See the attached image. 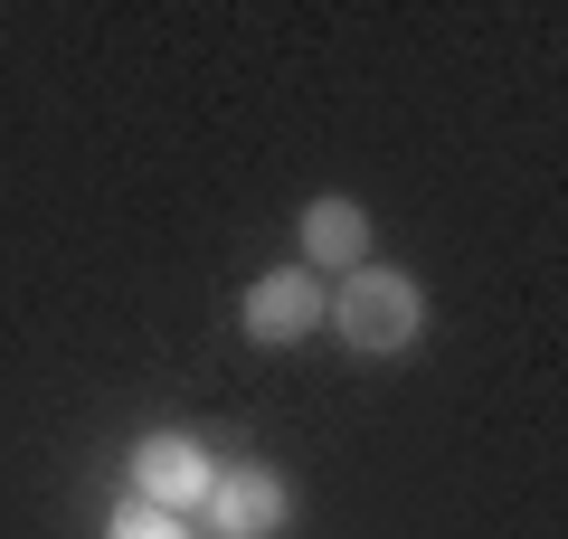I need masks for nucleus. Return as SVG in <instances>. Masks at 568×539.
Segmentation results:
<instances>
[{
	"label": "nucleus",
	"instance_id": "1",
	"mask_svg": "<svg viewBox=\"0 0 568 539\" xmlns=\"http://www.w3.org/2000/svg\"><path fill=\"white\" fill-rule=\"evenodd\" d=\"M332 332H342L361 359H398L407 340L426 332L417 275H398V265H351V275L332 284Z\"/></svg>",
	"mask_w": 568,
	"mask_h": 539
},
{
	"label": "nucleus",
	"instance_id": "2",
	"mask_svg": "<svg viewBox=\"0 0 568 539\" xmlns=\"http://www.w3.org/2000/svg\"><path fill=\"white\" fill-rule=\"evenodd\" d=\"M323 313H332V294H323V275L313 265H275V275H256L246 284V340H265V350H294V340H313L323 332Z\"/></svg>",
	"mask_w": 568,
	"mask_h": 539
},
{
	"label": "nucleus",
	"instance_id": "3",
	"mask_svg": "<svg viewBox=\"0 0 568 539\" xmlns=\"http://www.w3.org/2000/svg\"><path fill=\"white\" fill-rule=\"evenodd\" d=\"M123 474H133V501H152V511H200L209 482H219V464H209L200 436H142L133 455H123Z\"/></svg>",
	"mask_w": 568,
	"mask_h": 539
},
{
	"label": "nucleus",
	"instance_id": "4",
	"mask_svg": "<svg viewBox=\"0 0 568 539\" xmlns=\"http://www.w3.org/2000/svg\"><path fill=\"white\" fill-rule=\"evenodd\" d=\"M209 530L219 539H275L284 520H294V482L275 474V464H219V482H209Z\"/></svg>",
	"mask_w": 568,
	"mask_h": 539
},
{
	"label": "nucleus",
	"instance_id": "5",
	"mask_svg": "<svg viewBox=\"0 0 568 539\" xmlns=\"http://www.w3.org/2000/svg\"><path fill=\"white\" fill-rule=\"evenodd\" d=\"M304 265L313 275H351V265H369V209L361 200H342V190H323V200L304 209Z\"/></svg>",
	"mask_w": 568,
	"mask_h": 539
},
{
	"label": "nucleus",
	"instance_id": "6",
	"mask_svg": "<svg viewBox=\"0 0 568 539\" xmlns=\"http://www.w3.org/2000/svg\"><path fill=\"white\" fill-rule=\"evenodd\" d=\"M104 539H190V520H171V511H152V501H123V511L104 520Z\"/></svg>",
	"mask_w": 568,
	"mask_h": 539
}]
</instances>
